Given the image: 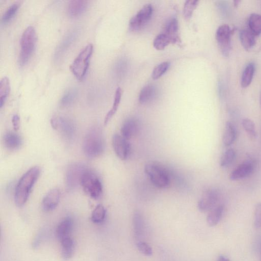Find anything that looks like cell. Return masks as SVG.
Segmentation results:
<instances>
[{"label": "cell", "instance_id": "4dcf8cb0", "mask_svg": "<svg viewBox=\"0 0 261 261\" xmlns=\"http://www.w3.org/2000/svg\"><path fill=\"white\" fill-rule=\"evenodd\" d=\"M21 4L20 1H16L7 8L2 18L3 23L6 24L12 20L20 8Z\"/></svg>", "mask_w": 261, "mask_h": 261}, {"label": "cell", "instance_id": "4fadbf2b", "mask_svg": "<svg viewBox=\"0 0 261 261\" xmlns=\"http://www.w3.org/2000/svg\"><path fill=\"white\" fill-rule=\"evenodd\" d=\"M139 122L134 118L128 119L123 123L122 128V136L129 140L136 136L139 130Z\"/></svg>", "mask_w": 261, "mask_h": 261}, {"label": "cell", "instance_id": "484cf974", "mask_svg": "<svg viewBox=\"0 0 261 261\" xmlns=\"http://www.w3.org/2000/svg\"><path fill=\"white\" fill-rule=\"evenodd\" d=\"M156 90L155 87L152 85H148L144 86L141 91L139 101L141 104H147L153 100L155 97Z\"/></svg>", "mask_w": 261, "mask_h": 261}, {"label": "cell", "instance_id": "ab89813d", "mask_svg": "<svg viewBox=\"0 0 261 261\" xmlns=\"http://www.w3.org/2000/svg\"><path fill=\"white\" fill-rule=\"evenodd\" d=\"M12 123L13 127L15 131H17L20 127V118L17 114H15L13 116L12 119Z\"/></svg>", "mask_w": 261, "mask_h": 261}, {"label": "cell", "instance_id": "9a60e30c", "mask_svg": "<svg viewBox=\"0 0 261 261\" xmlns=\"http://www.w3.org/2000/svg\"><path fill=\"white\" fill-rule=\"evenodd\" d=\"M61 193L59 189L55 188L50 190L43 200L42 207L44 211L49 212L54 210L60 201Z\"/></svg>", "mask_w": 261, "mask_h": 261}, {"label": "cell", "instance_id": "9c48e42d", "mask_svg": "<svg viewBox=\"0 0 261 261\" xmlns=\"http://www.w3.org/2000/svg\"><path fill=\"white\" fill-rule=\"evenodd\" d=\"M52 128L59 131L65 139L72 140L76 132L75 124L69 118L63 117L53 118L51 120Z\"/></svg>", "mask_w": 261, "mask_h": 261}, {"label": "cell", "instance_id": "8d00e7d4", "mask_svg": "<svg viewBox=\"0 0 261 261\" xmlns=\"http://www.w3.org/2000/svg\"><path fill=\"white\" fill-rule=\"evenodd\" d=\"M199 1L189 0L185 2L183 9V15L187 20L190 19L197 7Z\"/></svg>", "mask_w": 261, "mask_h": 261}, {"label": "cell", "instance_id": "ba28073f", "mask_svg": "<svg viewBox=\"0 0 261 261\" xmlns=\"http://www.w3.org/2000/svg\"><path fill=\"white\" fill-rule=\"evenodd\" d=\"M234 32V29L227 24L219 27L216 33V39L222 55L228 57L231 50V38Z\"/></svg>", "mask_w": 261, "mask_h": 261}, {"label": "cell", "instance_id": "1f68e13d", "mask_svg": "<svg viewBox=\"0 0 261 261\" xmlns=\"http://www.w3.org/2000/svg\"><path fill=\"white\" fill-rule=\"evenodd\" d=\"M170 44H171V40L169 37L165 33H161L158 35L153 42V45L154 48L157 50H163L168 46Z\"/></svg>", "mask_w": 261, "mask_h": 261}, {"label": "cell", "instance_id": "cb8c5ba5", "mask_svg": "<svg viewBox=\"0 0 261 261\" xmlns=\"http://www.w3.org/2000/svg\"><path fill=\"white\" fill-rule=\"evenodd\" d=\"M240 39L246 50L251 49L256 43V36L249 30H242L240 32Z\"/></svg>", "mask_w": 261, "mask_h": 261}, {"label": "cell", "instance_id": "2e32d148", "mask_svg": "<svg viewBox=\"0 0 261 261\" xmlns=\"http://www.w3.org/2000/svg\"><path fill=\"white\" fill-rule=\"evenodd\" d=\"M179 30L178 21L176 18H172L166 25L164 33L169 37L171 44H176L181 42Z\"/></svg>", "mask_w": 261, "mask_h": 261}, {"label": "cell", "instance_id": "5b68a950", "mask_svg": "<svg viewBox=\"0 0 261 261\" xmlns=\"http://www.w3.org/2000/svg\"><path fill=\"white\" fill-rule=\"evenodd\" d=\"M145 172L153 184L161 188H167L170 185V177L167 169L160 164L150 162L144 168Z\"/></svg>", "mask_w": 261, "mask_h": 261}, {"label": "cell", "instance_id": "4316f807", "mask_svg": "<svg viewBox=\"0 0 261 261\" xmlns=\"http://www.w3.org/2000/svg\"><path fill=\"white\" fill-rule=\"evenodd\" d=\"M236 138V132L234 125L230 122L226 124L225 130L223 136V142L225 146H230L235 141Z\"/></svg>", "mask_w": 261, "mask_h": 261}, {"label": "cell", "instance_id": "e575fe53", "mask_svg": "<svg viewBox=\"0 0 261 261\" xmlns=\"http://www.w3.org/2000/svg\"><path fill=\"white\" fill-rule=\"evenodd\" d=\"M170 63L168 62H164L154 67L152 73V78L157 80L165 74L169 69Z\"/></svg>", "mask_w": 261, "mask_h": 261}, {"label": "cell", "instance_id": "f35d334b", "mask_svg": "<svg viewBox=\"0 0 261 261\" xmlns=\"http://www.w3.org/2000/svg\"><path fill=\"white\" fill-rule=\"evenodd\" d=\"M137 247L140 252L144 255L149 257L152 255V249L147 243H143V242H139L137 244Z\"/></svg>", "mask_w": 261, "mask_h": 261}, {"label": "cell", "instance_id": "74e56055", "mask_svg": "<svg viewBox=\"0 0 261 261\" xmlns=\"http://www.w3.org/2000/svg\"><path fill=\"white\" fill-rule=\"evenodd\" d=\"M254 225L256 229L261 228V202L258 203L255 207Z\"/></svg>", "mask_w": 261, "mask_h": 261}, {"label": "cell", "instance_id": "3957f363", "mask_svg": "<svg viewBox=\"0 0 261 261\" xmlns=\"http://www.w3.org/2000/svg\"><path fill=\"white\" fill-rule=\"evenodd\" d=\"M37 36L35 29L30 26L24 31L21 39V50L18 57V63L24 66L30 61L35 50Z\"/></svg>", "mask_w": 261, "mask_h": 261}, {"label": "cell", "instance_id": "ffe728a7", "mask_svg": "<svg viewBox=\"0 0 261 261\" xmlns=\"http://www.w3.org/2000/svg\"><path fill=\"white\" fill-rule=\"evenodd\" d=\"M5 147L11 150L18 149L21 146L22 140L20 135L13 132L6 133L3 138Z\"/></svg>", "mask_w": 261, "mask_h": 261}, {"label": "cell", "instance_id": "52a82bcc", "mask_svg": "<svg viewBox=\"0 0 261 261\" xmlns=\"http://www.w3.org/2000/svg\"><path fill=\"white\" fill-rule=\"evenodd\" d=\"M89 169L81 162H74L67 168L65 173V183L67 188L73 190L81 184L85 172Z\"/></svg>", "mask_w": 261, "mask_h": 261}, {"label": "cell", "instance_id": "b9f144b4", "mask_svg": "<svg viewBox=\"0 0 261 261\" xmlns=\"http://www.w3.org/2000/svg\"><path fill=\"white\" fill-rule=\"evenodd\" d=\"M260 104H261V95H260Z\"/></svg>", "mask_w": 261, "mask_h": 261}, {"label": "cell", "instance_id": "44dd1931", "mask_svg": "<svg viewBox=\"0 0 261 261\" xmlns=\"http://www.w3.org/2000/svg\"><path fill=\"white\" fill-rule=\"evenodd\" d=\"M61 245V254L65 260L70 259L73 256L75 249L74 240L70 236L60 240Z\"/></svg>", "mask_w": 261, "mask_h": 261}, {"label": "cell", "instance_id": "277c9868", "mask_svg": "<svg viewBox=\"0 0 261 261\" xmlns=\"http://www.w3.org/2000/svg\"><path fill=\"white\" fill-rule=\"evenodd\" d=\"M93 51L92 44L86 46L71 65V71L77 79L82 80L84 78L89 69Z\"/></svg>", "mask_w": 261, "mask_h": 261}, {"label": "cell", "instance_id": "83f0119b", "mask_svg": "<svg viewBox=\"0 0 261 261\" xmlns=\"http://www.w3.org/2000/svg\"><path fill=\"white\" fill-rule=\"evenodd\" d=\"M249 31L256 36L261 34V15L258 14H251L248 19Z\"/></svg>", "mask_w": 261, "mask_h": 261}, {"label": "cell", "instance_id": "d6a6232c", "mask_svg": "<svg viewBox=\"0 0 261 261\" xmlns=\"http://www.w3.org/2000/svg\"><path fill=\"white\" fill-rule=\"evenodd\" d=\"M106 215V211L102 205L96 206L93 211L92 215L91 220L93 223L99 224L104 221Z\"/></svg>", "mask_w": 261, "mask_h": 261}, {"label": "cell", "instance_id": "30bf717a", "mask_svg": "<svg viewBox=\"0 0 261 261\" xmlns=\"http://www.w3.org/2000/svg\"><path fill=\"white\" fill-rule=\"evenodd\" d=\"M153 8L151 5H144L138 13L132 17L129 28L132 31H138L146 25L153 14Z\"/></svg>", "mask_w": 261, "mask_h": 261}, {"label": "cell", "instance_id": "d590c367", "mask_svg": "<svg viewBox=\"0 0 261 261\" xmlns=\"http://www.w3.org/2000/svg\"><path fill=\"white\" fill-rule=\"evenodd\" d=\"M242 123L248 137L251 139H255L257 138V131L254 122L249 119H245Z\"/></svg>", "mask_w": 261, "mask_h": 261}, {"label": "cell", "instance_id": "7a4b0ae2", "mask_svg": "<svg viewBox=\"0 0 261 261\" xmlns=\"http://www.w3.org/2000/svg\"><path fill=\"white\" fill-rule=\"evenodd\" d=\"M105 142L100 128L93 127L85 135L83 142V150L90 158H97L104 152Z\"/></svg>", "mask_w": 261, "mask_h": 261}, {"label": "cell", "instance_id": "e0dca14e", "mask_svg": "<svg viewBox=\"0 0 261 261\" xmlns=\"http://www.w3.org/2000/svg\"><path fill=\"white\" fill-rule=\"evenodd\" d=\"M254 166L250 162H246L241 164L234 171H232L230 176L231 181H237L243 179L253 172Z\"/></svg>", "mask_w": 261, "mask_h": 261}, {"label": "cell", "instance_id": "f1b7e54d", "mask_svg": "<svg viewBox=\"0 0 261 261\" xmlns=\"http://www.w3.org/2000/svg\"><path fill=\"white\" fill-rule=\"evenodd\" d=\"M11 90L10 82L5 77L0 81V107L2 108Z\"/></svg>", "mask_w": 261, "mask_h": 261}, {"label": "cell", "instance_id": "6da1fadb", "mask_svg": "<svg viewBox=\"0 0 261 261\" xmlns=\"http://www.w3.org/2000/svg\"><path fill=\"white\" fill-rule=\"evenodd\" d=\"M40 174V168L34 167L24 173L18 181L15 195V202L17 206L22 207L26 204Z\"/></svg>", "mask_w": 261, "mask_h": 261}, {"label": "cell", "instance_id": "8fae6325", "mask_svg": "<svg viewBox=\"0 0 261 261\" xmlns=\"http://www.w3.org/2000/svg\"><path fill=\"white\" fill-rule=\"evenodd\" d=\"M112 147L118 157L122 161L126 160L130 151V146L128 140L123 138L122 135L115 134L112 138Z\"/></svg>", "mask_w": 261, "mask_h": 261}, {"label": "cell", "instance_id": "d4e9b609", "mask_svg": "<svg viewBox=\"0 0 261 261\" xmlns=\"http://www.w3.org/2000/svg\"><path fill=\"white\" fill-rule=\"evenodd\" d=\"M123 94V91L121 88H118L115 91L114 102L112 108L106 115L104 120L105 125L107 124L111 119L113 117L118 109L120 104Z\"/></svg>", "mask_w": 261, "mask_h": 261}, {"label": "cell", "instance_id": "603a6c76", "mask_svg": "<svg viewBox=\"0 0 261 261\" xmlns=\"http://www.w3.org/2000/svg\"><path fill=\"white\" fill-rule=\"evenodd\" d=\"M224 207L222 205L215 206L210 212L207 216V223L210 227L217 225L223 215Z\"/></svg>", "mask_w": 261, "mask_h": 261}, {"label": "cell", "instance_id": "5bb4252c", "mask_svg": "<svg viewBox=\"0 0 261 261\" xmlns=\"http://www.w3.org/2000/svg\"><path fill=\"white\" fill-rule=\"evenodd\" d=\"M79 31L78 30H74L67 34L62 41L61 44L58 46L54 55L56 60L61 59V58L64 55L65 53L69 50L75 41L78 37Z\"/></svg>", "mask_w": 261, "mask_h": 261}, {"label": "cell", "instance_id": "d6986e66", "mask_svg": "<svg viewBox=\"0 0 261 261\" xmlns=\"http://www.w3.org/2000/svg\"><path fill=\"white\" fill-rule=\"evenodd\" d=\"M74 222L71 217H66L62 220L58 225L56 233L58 238L60 240L63 238L70 236L69 235L72 230Z\"/></svg>", "mask_w": 261, "mask_h": 261}, {"label": "cell", "instance_id": "8992f818", "mask_svg": "<svg viewBox=\"0 0 261 261\" xmlns=\"http://www.w3.org/2000/svg\"><path fill=\"white\" fill-rule=\"evenodd\" d=\"M80 185L85 193L93 199L98 200L102 194L103 186L101 180L93 171L89 169L84 173Z\"/></svg>", "mask_w": 261, "mask_h": 261}, {"label": "cell", "instance_id": "836d02e7", "mask_svg": "<svg viewBox=\"0 0 261 261\" xmlns=\"http://www.w3.org/2000/svg\"><path fill=\"white\" fill-rule=\"evenodd\" d=\"M236 156V153L233 149H228L222 155L220 160V166L223 168L229 167L233 162Z\"/></svg>", "mask_w": 261, "mask_h": 261}, {"label": "cell", "instance_id": "7c38bea8", "mask_svg": "<svg viewBox=\"0 0 261 261\" xmlns=\"http://www.w3.org/2000/svg\"><path fill=\"white\" fill-rule=\"evenodd\" d=\"M218 192L214 189H210L203 193L198 202V208L202 212L210 211L215 207L218 200Z\"/></svg>", "mask_w": 261, "mask_h": 261}, {"label": "cell", "instance_id": "ac0fdd59", "mask_svg": "<svg viewBox=\"0 0 261 261\" xmlns=\"http://www.w3.org/2000/svg\"><path fill=\"white\" fill-rule=\"evenodd\" d=\"M89 1L83 0H73L69 2L67 6V13L71 17L81 15L86 10Z\"/></svg>", "mask_w": 261, "mask_h": 261}, {"label": "cell", "instance_id": "7402d4cb", "mask_svg": "<svg viewBox=\"0 0 261 261\" xmlns=\"http://www.w3.org/2000/svg\"><path fill=\"white\" fill-rule=\"evenodd\" d=\"M256 71V66L254 63L248 64L244 71L241 77V84L244 88L250 85L254 78Z\"/></svg>", "mask_w": 261, "mask_h": 261}, {"label": "cell", "instance_id": "60d3db41", "mask_svg": "<svg viewBox=\"0 0 261 261\" xmlns=\"http://www.w3.org/2000/svg\"><path fill=\"white\" fill-rule=\"evenodd\" d=\"M217 261H230V260L224 256H220Z\"/></svg>", "mask_w": 261, "mask_h": 261}, {"label": "cell", "instance_id": "f546056e", "mask_svg": "<svg viewBox=\"0 0 261 261\" xmlns=\"http://www.w3.org/2000/svg\"><path fill=\"white\" fill-rule=\"evenodd\" d=\"M77 91L75 89L67 91L63 95L60 105L62 108L69 107L76 101L77 97Z\"/></svg>", "mask_w": 261, "mask_h": 261}]
</instances>
